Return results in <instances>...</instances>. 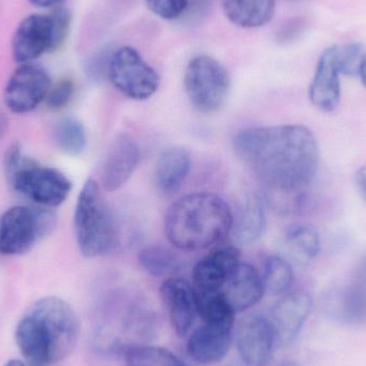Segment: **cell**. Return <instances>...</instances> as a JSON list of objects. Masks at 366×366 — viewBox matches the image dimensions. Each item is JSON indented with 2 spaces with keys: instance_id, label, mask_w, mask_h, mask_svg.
Masks as SVG:
<instances>
[{
  "instance_id": "cell-9",
  "label": "cell",
  "mask_w": 366,
  "mask_h": 366,
  "mask_svg": "<svg viewBox=\"0 0 366 366\" xmlns=\"http://www.w3.org/2000/svg\"><path fill=\"white\" fill-rule=\"evenodd\" d=\"M51 77L39 64H19L6 81L4 92L6 107L14 114H28L46 100Z\"/></svg>"
},
{
  "instance_id": "cell-33",
  "label": "cell",
  "mask_w": 366,
  "mask_h": 366,
  "mask_svg": "<svg viewBox=\"0 0 366 366\" xmlns=\"http://www.w3.org/2000/svg\"><path fill=\"white\" fill-rule=\"evenodd\" d=\"M32 6L36 8L49 9L58 8L61 6L66 0H28Z\"/></svg>"
},
{
  "instance_id": "cell-14",
  "label": "cell",
  "mask_w": 366,
  "mask_h": 366,
  "mask_svg": "<svg viewBox=\"0 0 366 366\" xmlns=\"http://www.w3.org/2000/svg\"><path fill=\"white\" fill-rule=\"evenodd\" d=\"M341 75L332 45L320 55L310 85V100L322 113H333L341 103Z\"/></svg>"
},
{
  "instance_id": "cell-1",
  "label": "cell",
  "mask_w": 366,
  "mask_h": 366,
  "mask_svg": "<svg viewBox=\"0 0 366 366\" xmlns=\"http://www.w3.org/2000/svg\"><path fill=\"white\" fill-rule=\"evenodd\" d=\"M234 148L269 192L307 189L320 167L317 139L300 124L244 129L234 137Z\"/></svg>"
},
{
  "instance_id": "cell-35",
  "label": "cell",
  "mask_w": 366,
  "mask_h": 366,
  "mask_svg": "<svg viewBox=\"0 0 366 366\" xmlns=\"http://www.w3.org/2000/svg\"><path fill=\"white\" fill-rule=\"evenodd\" d=\"M6 117L0 113V137L4 135V131H6Z\"/></svg>"
},
{
  "instance_id": "cell-10",
  "label": "cell",
  "mask_w": 366,
  "mask_h": 366,
  "mask_svg": "<svg viewBox=\"0 0 366 366\" xmlns=\"http://www.w3.org/2000/svg\"><path fill=\"white\" fill-rule=\"evenodd\" d=\"M60 47L51 14L34 13L21 19L12 38V57L19 64H31Z\"/></svg>"
},
{
  "instance_id": "cell-36",
  "label": "cell",
  "mask_w": 366,
  "mask_h": 366,
  "mask_svg": "<svg viewBox=\"0 0 366 366\" xmlns=\"http://www.w3.org/2000/svg\"><path fill=\"white\" fill-rule=\"evenodd\" d=\"M4 366H26L21 361L19 360H10L6 363Z\"/></svg>"
},
{
  "instance_id": "cell-13",
  "label": "cell",
  "mask_w": 366,
  "mask_h": 366,
  "mask_svg": "<svg viewBox=\"0 0 366 366\" xmlns=\"http://www.w3.org/2000/svg\"><path fill=\"white\" fill-rule=\"evenodd\" d=\"M333 318L348 326L366 324V253L359 260L350 283L329 301Z\"/></svg>"
},
{
  "instance_id": "cell-34",
  "label": "cell",
  "mask_w": 366,
  "mask_h": 366,
  "mask_svg": "<svg viewBox=\"0 0 366 366\" xmlns=\"http://www.w3.org/2000/svg\"><path fill=\"white\" fill-rule=\"evenodd\" d=\"M359 77H360L361 81H362L363 86H365L366 89V54L365 56V59H363L362 66H361Z\"/></svg>"
},
{
  "instance_id": "cell-37",
  "label": "cell",
  "mask_w": 366,
  "mask_h": 366,
  "mask_svg": "<svg viewBox=\"0 0 366 366\" xmlns=\"http://www.w3.org/2000/svg\"><path fill=\"white\" fill-rule=\"evenodd\" d=\"M277 366H300L298 363L294 362V361H285V362L280 363Z\"/></svg>"
},
{
  "instance_id": "cell-15",
  "label": "cell",
  "mask_w": 366,
  "mask_h": 366,
  "mask_svg": "<svg viewBox=\"0 0 366 366\" xmlns=\"http://www.w3.org/2000/svg\"><path fill=\"white\" fill-rule=\"evenodd\" d=\"M313 300L303 290L287 292L274 305L270 322L275 339L282 344H290L298 337L311 314Z\"/></svg>"
},
{
  "instance_id": "cell-7",
  "label": "cell",
  "mask_w": 366,
  "mask_h": 366,
  "mask_svg": "<svg viewBox=\"0 0 366 366\" xmlns=\"http://www.w3.org/2000/svg\"><path fill=\"white\" fill-rule=\"evenodd\" d=\"M107 76L114 87L127 98L144 101L160 87V75L132 46L118 49L109 62Z\"/></svg>"
},
{
  "instance_id": "cell-27",
  "label": "cell",
  "mask_w": 366,
  "mask_h": 366,
  "mask_svg": "<svg viewBox=\"0 0 366 366\" xmlns=\"http://www.w3.org/2000/svg\"><path fill=\"white\" fill-rule=\"evenodd\" d=\"M124 354L127 366H189L169 350L154 346H129Z\"/></svg>"
},
{
  "instance_id": "cell-19",
  "label": "cell",
  "mask_w": 366,
  "mask_h": 366,
  "mask_svg": "<svg viewBox=\"0 0 366 366\" xmlns=\"http://www.w3.org/2000/svg\"><path fill=\"white\" fill-rule=\"evenodd\" d=\"M264 281L255 267L239 262L222 288V292L236 313L254 307L262 300Z\"/></svg>"
},
{
  "instance_id": "cell-4",
  "label": "cell",
  "mask_w": 366,
  "mask_h": 366,
  "mask_svg": "<svg viewBox=\"0 0 366 366\" xmlns=\"http://www.w3.org/2000/svg\"><path fill=\"white\" fill-rule=\"evenodd\" d=\"M74 232L79 251L87 258L104 255L115 244V222L96 180L88 179L77 198Z\"/></svg>"
},
{
  "instance_id": "cell-22",
  "label": "cell",
  "mask_w": 366,
  "mask_h": 366,
  "mask_svg": "<svg viewBox=\"0 0 366 366\" xmlns=\"http://www.w3.org/2000/svg\"><path fill=\"white\" fill-rule=\"evenodd\" d=\"M222 6L228 21L244 29L267 25L275 12V0H222Z\"/></svg>"
},
{
  "instance_id": "cell-6",
  "label": "cell",
  "mask_w": 366,
  "mask_h": 366,
  "mask_svg": "<svg viewBox=\"0 0 366 366\" xmlns=\"http://www.w3.org/2000/svg\"><path fill=\"white\" fill-rule=\"evenodd\" d=\"M230 84L225 66L208 55L192 58L183 76V87L189 103L202 114L214 113L223 107Z\"/></svg>"
},
{
  "instance_id": "cell-32",
  "label": "cell",
  "mask_w": 366,
  "mask_h": 366,
  "mask_svg": "<svg viewBox=\"0 0 366 366\" xmlns=\"http://www.w3.org/2000/svg\"><path fill=\"white\" fill-rule=\"evenodd\" d=\"M354 180L359 195L366 202V167H361L356 172Z\"/></svg>"
},
{
  "instance_id": "cell-20",
  "label": "cell",
  "mask_w": 366,
  "mask_h": 366,
  "mask_svg": "<svg viewBox=\"0 0 366 366\" xmlns=\"http://www.w3.org/2000/svg\"><path fill=\"white\" fill-rule=\"evenodd\" d=\"M267 228L264 200L257 193L247 194L232 213L230 234L239 245H251L257 242Z\"/></svg>"
},
{
  "instance_id": "cell-12",
  "label": "cell",
  "mask_w": 366,
  "mask_h": 366,
  "mask_svg": "<svg viewBox=\"0 0 366 366\" xmlns=\"http://www.w3.org/2000/svg\"><path fill=\"white\" fill-rule=\"evenodd\" d=\"M141 160L139 144L129 134L113 139L102 167V185L105 191L116 192L130 180Z\"/></svg>"
},
{
  "instance_id": "cell-2",
  "label": "cell",
  "mask_w": 366,
  "mask_h": 366,
  "mask_svg": "<svg viewBox=\"0 0 366 366\" xmlns=\"http://www.w3.org/2000/svg\"><path fill=\"white\" fill-rule=\"evenodd\" d=\"M79 330V317L66 301L44 297L32 303L19 320L15 342L31 365H53L74 352Z\"/></svg>"
},
{
  "instance_id": "cell-3",
  "label": "cell",
  "mask_w": 366,
  "mask_h": 366,
  "mask_svg": "<svg viewBox=\"0 0 366 366\" xmlns=\"http://www.w3.org/2000/svg\"><path fill=\"white\" fill-rule=\"evenodd\" d=\"M232 211L217 194L196 192L176 200L164 219L165 236L183 251L208 249L230 234Z\"/></svg>"
},
{
  "instance_id": "cell-31",
  "label": "cell",
  "mask_w": 366,
  "mask_h": 366,
  "mask_svg": "<svg viewBox=\"0 0 366 366\" xmlns=\"http://www.w3.org/2000/svg\"><path fill=\"white\" fill-rule=\"evenodd\" d=\"M24 159H25V157L23 156L21 146L19 144H14V145L8 148L4 159V169L6 179H9L21 167Z\"/></svg>"
},
{
  "instance_id": "cell-16",
  "label": "cell",
  "mask_w": 366,
  "mask_h": 366,
  "mask_svg": "<svg viewBox=\"0 0 366 366\" xmlns=\"http://www.w3.org/2000/svg\"><path fill=\"white\" fill-rule=\"evenodd\" d=\"M160 294L174 330L179 337H185L198 315L194 287L185 280L172 277L163 282Z\"/></svg>"
},
{
  "instance_id": "cell-8",
  "label": "cell",
  "mask_w": 366,
  "mask_h": 366,
  "mask_svg": "<svg viewBox=\"0 0 366 366\" xmlns=\"http://www.w3.org/2000/svg\"><path fill=\"white\" fill-rule=\"evenodd\" d=\"M8 182L17 193L38 206L49 209L64 204L73 187L72 182L61 172L41 167L27 158Z\"/></svg>"
},
{
  "instance_id": "cell-25",
  "label": "cell",
  "mask_w": 366,
  "mask_h": 366,
  "mask_svg": "<svg viewBox=\"0 0 366 366\" xmlns=\"http://www.w3.org/2000/svg\"><path fill=\"white\" fill-rule=\"evenodd\" d=\"M142 268L154 277H172L180 270V262L169 249L163 247H147L139 252Z\"/></svg>"
},
{
  "instance_id": "cell-17",
  "label": "cell",
  "mask_w": 366,
  "mask_h": 366,
  "mask_svg": "<svg viewBox=\"0 0 366 366\" xmlns=\"http://www.w3.org/2000/svg\"><path fill=\"white\" fill-rule=\"evenodd\" d=\"M240 251L234 245L212 249L194 267V290L222 292L230 273L240 262Z\"/></svg>"
},
{
  "instance_id": "cell-21",
  "label": "cell",
  "mask_w": 366,
  "mask_h": 366,
  "mask_svg": "<svg viewBox=\"0 0 366 366\" xmlns=\"http://www.w3.org/2000/svg\"><path fill=\"white\" fill-rule=\"evenodd\" d=\"M192 158L189 152L182 147L165 149L159 156L154 169V182L164 193H173L182 187L189 172Z\"/></svg>"
},
{
  "instance_id": "cell-18",
  "label": "cell",
  "mask_w": 366,
  "mask_h": 366,
  "mask_svg": "<svg viewBox=\"0 0 366 366\" xmlns=\"http://www.w3.org/2000/svg\"><path fill=\"white\" fill-rule=\"evenodd\" d=\"M232 327L204 322L187 342L189 357L200 365H213L225 358L232 344Z\"/></svg>"
},
{
  "instance_id": "cell-5",
  "label": "cell",
  "mask_w": 366,
  "mask_h": 366,
  "mask_svg": "<svg viewBox=\"0 0 366 366\" xmlns=\"http://www.w3.org/2000/svg\"><path fill=\"white\" fill-rule=\"evenodd\" d=\"M57 215L45 207L14 206L0 217V254L19 255L55 229Z\"/></svg>"
},
{
  "instance_id": "cell-24",
  "label": "cell",
  "mask_w": 366,
  "mask_h": 366,
  "mask_svg": "<svg viewBox=\"0 0 366 366\" xmlns=\"http://www.w3.org/2000/svg\"><path fill=\"white\" fill-rule=\"evenodd\" d=\"M54 139L61 152L76 157L83 154L87 146V132L77 118L64 117L55 124Z\"/></svg>"
},
{
  "instance_id": "cell-30",
  "label": "cell",
  "mask_w": 366,
  "mask_h": 366,
  "mask_svg": "<svg viewBox=\"0 0 366 366\" xmlns=\"http://www.w3.org/2000/svg\"><path fill=\"white\" fill-rule=\"evenodd\" d=\"M74 94V84L71 79H62L56 85L51 86L46 97L49 109H61L72 100Z\"/></svg>"
},
{
  "instance_id": "cell-28",
  "label": "cell",
  "mask_w": 366,
  "mask_h": 366,
  "mask_svg": "<svg viewBox=\"0 0 366 366\" xmlns=\"http://www.w3.org/2000/svg\"><path fill=\"white\" fill-rule=\"evenodd\" d=\"M335 49L342 75L359 77L366 54L365 46L359 42H347L335 44Z\"/></svg>"
},
{
  "instance_id": "cell-23",
  "label": "cell",
  "mask_w": 366,
  "mask_h": 366,
  "mask_svg": "<svg viewBox=\"0 0 366 366\" xmlns=\"http://www.w3.org/2000/svg\"><path fill=\"white\" fill-rule=\"evenodd\" d=\"M284 242L290 257L300 264L315 262L322 251L317 229L309 223H294L284 232Z\"/></svg>"
},
{
  "instance_id": "cell-26",
  "label": "cell",
  "mask_w": 366,
  "mask_h": 366,
  "mask_svg": "<svg viewBox=\"0 0 366 366\" xmlns=\"http://www.w3.org/2000/svg\"><path fill=\"white\" fill-rule=\"evenodd\" d=\"M294 270L292 264L281 256L272 255L264 262V290L271 295L280 296L287 294L294 283Z\"/></svg>"
},
{
  "instance_id": "cell-11",
  "label": "cell",
  "mask_w": 366,
  "mask_h": 366,
  "mask_svg": "<svg viewBox=\"0 0 366 366\" xmlns=\"http://www.w3.org/2000/svg\"><path fill=\"white\" fill-rule=\"evenodd\" d=\"M236 340L239 355L249 366L266 365L272 357L277 341L270 320L262 315H249L241 320Z\"/></svg>"
},
{
  "instance_id": "cell-29",
  "label": "cell",
  "mask_w": 366,
  "mask_h": 366,
  "mask_svg": "<svg viewBox=\"0 0 366 366\" xmlns=\"http://www.w3.org/2000/svg\"><path fill=\"white\" fill-rule=\"evenodd\" d=\"M147 8L164 21L179 19L189 9V0H145Z\"/></svg>"
}]
</instances>
